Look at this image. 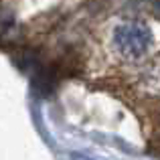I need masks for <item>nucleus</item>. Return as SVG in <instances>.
<instances>
[{"label": "nucleus", "mask_w": 160, "mask_h": 160, "mask_svg": "<svg viewBox=\"0 0 160 160\" xmlns=\"http://www.w3.org/2000/svg\"><path fill=\"white\" fill-rule=\"evenodd\" d=\"M154 14L160 16V0H156V2H154Z\"/></svg>", "instance_id": "obj_2"}, {"label": "nucleus", "mask_w": 160, "mask_h": 160, "mask_svg": "<svg viewBox=\"0 0 160 160\" xmlns=\"http://www.w3.org/2000/svg\"><path fill=\"white\" fill-rule=\"evenodd\" d=\"M113 45L126 59H140L152 45V32L142 22H124L113 32Z\"/></svg>", "instance_id": "obj_1"}]
</instances>
